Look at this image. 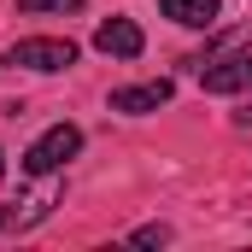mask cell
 I'll return each instance as SVG.
<instances>
[{
	"label": "cell",
	"instance_id": "1",
	"mask_svg": "<svg viewBox=\"0 0 252 252\" xmlns=\"http://www.w3.org/2000/svg\"><path fill=\"white\" fill-rule=\"evenodd\" d=\"M76 153H82V129H76V124H53V129H41V135L24 147V158H18V164H24L30 176H53L59 164L76 158Z\"/></svg>",
	"mask_w": 252,
	"mask_h": 252
},
{
	"label": "cell",
	"instance_id": "2",
	"mask_svg": "<svg viewBox=\"0 0 252 252\" xmlns=\"http://www.w3.org/2000/svg\"><path fill=\"white\" fill-rule=\"evenodd\" d=\"M6 64H18V70H70L76 64V41H64V35H24V41L6 47Z\"/></svg>",
	"mask_w": 252,
	"mask_h": 252
},
{
	"label": "cell",
	"instance_id": "3",
	"mask_svg": "<svg viewBox=\"0 0 252 252\" xmlns=\"http://www.w3.org/2000/svg\"><path fill=\"white\" fill-rule=\"evenodd\" d=\"M199 88H205V94H247L252 88V53L199 59Z\"/></svg>",
	"mask_w": 252,
	"mask_h": 252
},
{
	"label": "cell",
	"instance_id": "4",
	"mask_svg": "<svg viewBox=\"0 0 252 252\" xmlns=\"http://www.w3.org/2000/svg\"><path fill=\"white\" fill-rule=\"evenodd\" d=\"M170 82L158 76V82H129V88H112V112H124V118H147V112H158V106H170Z\"/></svg>",
	"mask_w": 252,
	"mask_h": 252
},
{
	"label": "cell",
	"instance_id": "5",
	"mask_svg": "<svg viewBox=\"0 0 252 252\" xmlns=\"http://www.w3.org/2000/svg\"><path fill=\"white\" fill-rule=\"evenodd\" d=\"M94 47H100L106 59H141L147 35H141V24H135V18H106V24L94 30Z\"/></svg>",
	"mask_w": 252,
	"mask_h": 252
},
{
	"label": "cell",
	"instance_id": "6",
	"mask_svg": "<svg viewBox=\"0 0 252 252\" xmlns=\"http://www.w3.org/2000/svg\"><path fill=\"white\" fill-rule=\"evenodd\" d=\"M158 12L170 18V24H182V30H211L217 24V0H158Z\"/></svg>",
	"mask_w": 252,
	"mask_h": 252
},
{
	"label": "cell",
	"instance_id": "7",
	"mask_svg": "<svg viewBox=\"0 0 252 252\" xmlns=\"http://www.w3.org/2000/svg\"><path fill=\"white\" fill-rule=\"evenodd\" d=\"M53 211V188H41L35 199H24V205H12V229H30V223H41Z\"/></svg>",
	"mask_w": 252,
	"mask_h": 252
},
{
	"label": "cell",
	"instance_id": "8",
	"mask_svg": "<svg viewBox=\"0 0 252 252\" xmlns=\"http://www.w3.org/2000/svg\"><path fill=\"white\" fill-rule=\"evenodd\" d=\"M82 6H88V0H18L24 18H41V12H64V18H70V12H82Z\"/></svg>",
	"mask_w": 252,
	"mask_h": 252
},
{
	"label": "cell",
	"instance_id": "9",
	"mask_svg": "<svg viewBox=\"0 0 252 252\" xmlns=\"http://www.w3.org/2000/svg\"><path fill=\"white\" fill-rule=\"evenodd\" d=\"M129 241H135V247H164V241H170V229H164V223H147V229H135Z\"/></svg>",
	"mask_w": 252,
	"mask_h": 252
},
{
	"label": "cell",
	"instance_id": "10",
	"mask_svg": "<svg viewBox=\"0 0 252 252\" xmlns=\"http://www.w3.org/2000/svg\"><path fill=\"white\" fill-rule=\"evenodd\" d=\"M6 229H12V205H0V235H6Z\"/></svg>",
	"mask_w": 252,
	"mask_h": 252
},
{
	"label": "cell",
	"instance_id": "11",
	"mask_svg": "<svg viewBox=\"0 0 252 252\" xmlns=\"http://www.w3.org/2000/svg\"><path fill=\"white\" fill-rule=\"evenodd\" d=\"M241 124H252V106H247V112H241Z\"/></svg>",
	"mask_w": 252,
	"mask_h": 252
},
{
	"label": "cell",
	"instance_id": "12",
	"mask_svg": "<svg viewBox=\"0 0 252 252\" xmlns=\"http://www.w3.org/2000/svg\"><path fill=\"white\" fill-rule=\"evenodd\" d=\"M0 176H6V153H0Z\"/></svg>",
	"mask_w": 252,
	"mask_h": 252
}]
</instances>
